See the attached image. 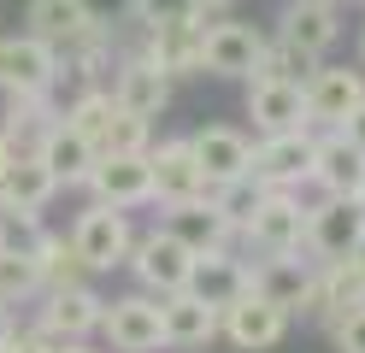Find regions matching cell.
I'll list each match as a JSON object with an SVG mask.
<instances>
[{"mask_svg":"<svg viewBox=\"0 0 365 353\" xmlns=\"http://www.w3.org/2000/svg\"><path fill=\"white\" fill-rule=\"evenodd\" d=\"M265 41L254 24H212L207 18V47H200V59H207L212 77H254L259 59H265Z\"/></svg>","mask_w":365,"mask_h":353,"instance_id":"20","label":"cell"},{"mask_svg":"<svg viewBox=\"0 0 365 353\" xmlns=\"http://www.w3.org/2000/svg\"><path fill=\"white\" fill-rule=\"evenodd\" d=\"M0 353H6V336H0Z\"/></svg>","mask_w":365,"mask_h":353,"instance_id":"43","label":"cell"},{"mask_svg":"<svg viewBox=\"0 0 365 353\" xmlns=\"http://www.w3.org/2000/svg\"><path fill=\"white\" fill-rule=\"evenodd\" d=\"M341 135H348V141H359V148H365V101L348 112V124H341Z\"/></svg>","mask_w":365,"mask_h":353,"instance_id":"37","label":"cell"},{"mask_svg":"<svg viewBox=\"0 0 365 353\" xmlns=\"http://www.w3.org/2000/svg\"><path fill=\"white\" fill-rule=\"evenodd\" d=\"M101 336L112 342V353H159L165 347V324H159V300L153 295H118L101 312Z\"/></svg>","mask_w":365,"mask_h":353,"instance_id":"8","label":"cell"},{"mask_svg":"<svg viewBox=\"0 0 365 353\" xmlns=\"http://www.w3.org/2000/svg\"><path fill=\"white\" fill-rule=\"evenodd\" d=\"M124 265H130V277H135V289H142V295L165 300V295H177V289H189L195 253L182 247L165 224H159V230H148V235H135V247H130Z\"/></svg>","mask_w":365,"mask_h":353,"instance_id":"2","label":"cell"},{"mask_svg":"<svg viewBox=\"0 0 365 353\" xmlns=\"http://www.w3.org/2000/svg\"><path fill=\"white\" fill-rule=\"evenodd\" d=\"M165 230H171L189 253H218V247L236 242V224L218 212L212 188H207V195H195V200H171V206H165Z\"/></svg>","mask_w":365,"mask_h":353,"instance_id":"16","label":"cell"},{"mask_svg":"<svg viewBox=\"0 0 365 353\" xmlns=\"http://www.w3.org/2000/svg\"><path fill=\"white\" fill-rule=\"evenodd\" d=\"M354 306H365V277H359L354 259H330V265H318V277H312V300H307L301 318L330 329L341 312H354Z\"/></svg>","mask_w":365,"mask_h":353,"instance_id":"23","label":"cell"},{"mask_svg":"<svg viewBox=\"0 0 365 353\" xmlns=\"http://www.w3.org/2000/svg\"><path fill=\"white\" fill-rule=\"evenodd\" d=\"M36 159L48 165V171L59 177V188H77V183H88V171H95V159H101V148L88 141L83 130H71L59 118V124L41 135V148H36Z\"/></svg>","mask_w":365,"mask_h":353,"instance_id":"25","label":"cell"},{"mask_svg":"<svg viewBox=\"0 0 365 353\" xmlns=\"http://www.w3.org/2000/svg\"><path fill=\"white\" fill-rule=\"evenodd\" d=\"M53 353H95V347H88V342H59Z\"/></svg>","mask_w":365,"mask_h":353,"instance_id":"39","label":"cell"},{"mask_svg":"<svg viewBox=\"0 0 365 353\" xmlns=\"http://www.w3.org/2000/svg\"><path fill=\"white\" fill-rule=\"evenodd\" d=\"M189 148H195V165H200V177H207V188L236 183V177H247V165H254V141H247L242 130H230V124L195 130Z\"/></svg>","mask_w":365,"mask_h":353,"instance_id":"21","label":"cell"},{"mask_svg":"<svg viewBox=\"0 0 365 353\" xmlns=\"http://www.w3.org/2000/svg\"><path fill=\"white\" fill-rule=\"evenodd\" d=\"M365 235V206L359 200H341V195H318L307 206V242L301 253L312 265H330V259H348Z\"/></svg>","mask_w":365,"mask_h":353,"instance_id":"3","label":"cell"},{"mask_svg":"<svg viewBox=\"0 0 365 353\" xmlns=\"http://www.w3.org/2000/svg\"><path fill=\"white\" fill-rule=\"evenodd\" d=\"M41 247H48V224H41V212H18V206H0V253L36 259Z\"/></svg>","mask_w":365,"mask_h":353,"instance_id":"30","label":"cell"},{"mask_svg":"<svg viewBox=\"0 0 365 353\" xmlns=\"http://www.w3.org/2000/svg\"><path fill=\"white\" fill-rule=\"evenodd\" d=\"M283 41L294 47H307L312 59H324L336 36H341V24H336V0H294V6H283Z\"/></svg>","mask_w":365,"mask_h":353,"instance_id":"27","label":"cell"},{"mask_svg":"<svg viewBox=\"0 0 365 353\" xmlns=\"http://www.w3.org/2000/svg\"><path fill=\"white\" fill-rule=\"evenodd\" d=\"M247 177L259 188H307L312 183V130H283V135H259L254 141V165Z\"/></svg>","mask_w":365,"mask_h":353,"instance_id":"6","label":"cell"},{"mask_svg":"<svg viewBox=\"0 0 365 353\" xmlns=\"http://www.w3.org/2000/svg\"><path fill=\"white\" fill-rule=\"evenodd\" d=\"M289 312H283V306H271L265 295H254V289H247L236 306H224V324H218V336L224 342H230L236 353H271V347H277L283 336H289Z\"/></svg>","mask_w":365,"mask_h":353,"instance_id":"10","label":"cell"},{"mask_svg":"<svg viewBox=\"0 0 365 353\" xmlns=\"http://www.w3.org/2000/svg\"><path fill=\"white\" fill-rule=\"evenodd\" d=\"M59 195V177L41 165L36 153H12V165L0 171V206H18V212H41Z\"/></svg>","mask_w":365,"mask_h":353,"instance_id":"28","label":"cell"},{"mask_svg":"<svg viewBox=\"0 0 365 353\" xmlns=\"http://www.w3.org/2000/svg\"><path fill=\"white\" fill-rule=\"evenodd\" d=\"M348 259H354V265H359V277H365V235H359V247H354Z\"/></svg>","mask_w":365,"mask_h":353,"instance_id":"40","label":"cell"},{"mask_svg":"<svg viewBox=\"0 0 365 353\" xmlns=\"http://www.w3.org/2000/svg\"><path fill=\"white\" fill-rule=\"evenodd\" d=\"M159 324H165V347H171V353H195V347L218 342L224 312H218V306H207L195 289H177V295L159 300Z\"/></svg>","mask_w":365,"mask_h":353,"instance_id":"19","label":"cell"},{"mask_svg":"<svg viewBox=\"0 0 365 353\" xmlns=\"http://www.w3.org/2000/svg\"><path fill=\"white\" fill-rule=\"evenodd\" d=\"M124 18L135 30H153V24H171V18H195L189 0H124Z\"/></svg>","mask_w":365,"mask_h":353,"instance_id":"35","label":"cell"},{"mask_svg":"<svg viewBox=\"0 0 365 353\" xmlns=\"http://www.w3.org/2000/svg\"><path fill=\"white\" fill-rule=\"evenodd\" d=\"M153 135H148V118H130V112H112V124L101 135V153H148Z\"/></svg>","mask_w":365,"mask_h":353,"instance_id":"34","label":"cell"},{"mask_svg":"<svg viewBox=\"0 0 365 353\" xmlns=\"http://www.w3.org/2000/svg\"><path fill=\"white\" fill-rule=\"evenodd\" d=\"M36 271H41V289H71V282H88V265L77 259V247H71V235H48V247L36 253Z\"/></svg>","mask_w":365,"mask_h":353,"instance_id":"31","label":"cell"},{"mask_svg":"<svg viewBox=\"0 0 365 353\" xmlns=\"http://www.w3.org/2000/svg\"><path fill=\"white\" fill-rule=\"evenodd\" d=\"M59 83V53L48 41L24 36H0V94H48Z\"/></svg>","mask_w":365,"mask_h":353,"instance_id":"11","label":"cell"},{"mask_svg":"<svg viewBox=\"0 0 365 353\" xmlns=\"http://www.w3.org/2000/svg\"><path fill=\"white\" fill-rule=\"evenodd\" d=\"M59 112L65 106L53 101V88L48 94H6V124H0V135H6L12 153H36L41 135L59 124Z\"/></svg>","mask_w":365,"mask_h":353,"instance_id":"26","label":"cell"},{"mask_svg":"<svg viewBox=\"0 0 365 353\" xmlns=\"http://www.w3.org/2000/svg\"><path fill=\"white\" fill-rule=\"evenodd\" d=\"M312 188L318 195L359 200V188H365V148L348 141L341 130H318L312 135Z\"/></svg>","mask_w":365,"mask_h":353,"instance_id":"13","label":"cell"},{"mask_svg":"<svg viewBox=\"0 0 365 353\" xmlns=\"http://www.w3.org/2000/svg\"><path fill=\"white\" fill-rule=\"evenodd\" d=\"M6 165H12V148H6V135H0V171H6Z\"/></svg>","mask_w":365,"mask_h":353,"instance_id":"42","label":"cell"},{"mask_svg":"<svg viewBox=\"0 0 365 353\" xmlns=\"http://www.w3.org/2000/svg\"><path fill=\"white\" fill-rule=\"evenodd\" d=\"M312 277H318V265H312L307 253H259L254 259V295H265L271 306H283L289 318L307 312Z\"/></svg>","mask_w":365,"mask_h":353,"instance_id":"15","label":"cell"},{"mask_svg":"<svg viewBox=\"0 0 365 353\" xmlns=\"http://www.w3.org/2000/svg\"><path fill=\"white\" fill-rule=\"evenodd\" d=\"M359 59H365V41H359Z\"/></svg>","mask_w":365,"mask_h":353,"instance_id":"45","label":"cell"},{"mask_svg":"<svg viewBox=\"0 0 365 353\" xmlns=\"http://www.w3.org/2000/svg\"><path fill=\"white\" fill-rule=\"evenodd\" d=\"M242 242L254 253H301L307 242V206L289 188H265V200L254 206V218L242 224Z\"/></svg>","mask_w":365,"mask_h":353,"instance_id":"5","label":"cell"},{"mask_svg":"<svg viewBox=\"0 0 365 353\" xmlns=\"http://www.w3.org/2000/svg\"><path fill=\"white\" fill-rule=\"evenodd\" d=\"M112 101H118V112L148 118V124H153V118L165 112V101H171V77L148 53H124L118 71H112Z\"/></svg>","mask_w":365,"mask_h":353,"instance_id":"17","label":"cell"},{"mask_svg":"<svg viewBox=\"0 0 365 353\" xmlns=\"http://www.w3.org/2000/svg\"><path fill=\"white\" fill-rule=\"evenodd\" d=\"M247 118H254V130H259V135L307 130V83L254 77V83H247Z\"/></svg>","mask_w":365,"mask_h":353,"instance_id":"18","label":"cell"},{"mask_svg":"<svg viewBox=\"0 0 365 353\" xmlns=\"http://www.w3.org/2000/svg\"><path fill=\"white\" fill-rule=\"evenodd\" d=\"M112 112H118L112 88H83V94H71V101H65V112H59V118H65L71 130H83V135L101 148V135H106V124H112Z\"/></svg>","mask_w":365,"mask_h":353,"instance_id":"29","label":"cell"},{"mask_svg":"<svg viewBox=\"0 0 365 353\" xmlns=\"http://www.w3.org/2000/svg\"><path fill=\"white\" fill-rule=\"evenodd\" d=\"M12 324H18V318H12V306H0V336H6Z\"/></svg>","mask_w":365,"mask_h":353,"instance_id":"41","label":"cell"},{"mask_svg":"<svg viewBox=\"0 0 365 353\" xmlns=\"http://www.w3.org/2000/svg\"><path fill=\"white\" fill-rule=\"evenodd\" d=\"M212 200H218V212H224V218L236 224V235H242V224L254 218V206L265 200V188H259L254 177H236V183H218V188H212Z\"/></svg>","mask_w":365,"mask_h":353,"instance_id":"33","label":"cell"},{"mask_svg":"<svg viewBox=\"0 0 365 353\" xmlns=\"http://www.w3.org/2000/svg\"><path fill=\"white\" fill-rule=\"evenodd\" d=\"M148 165H153V200H159V206L207 195V177H200V165H195L189 135H177V141H159V148H148Z\"/></svg>","mask_w":365,"mask_h":353,"instance_id":"24","label":"cell"},{"mask_svg":"<svg viewBox=\"0 0 365 353\" xmlns=\"http://www.w3.org/2000/svg\"><path fill=\"white\" fill-rule=\"evenodd\" d=\"M359 206H365V188H359Z\"/></svg>","mask_w":365,"mask_h":353,"instance_id":"44","label":"cell"},{"mask_svg":"<svg viewBox=\"0 0 365 353\" xmlns=\"http://www.w3.org/2000/svg\"><path fill=\"white\" fill-rule=\"evenodd\" d=\"M71 247H77V259L88 265V277L95 271H118L124 259H130V247H135V230H130V212H118V206H88L83 218L71 224Z\"/></svg>","mask_w":365,"mask_h":353,"instance_id":"4","label":"cell"},{"mask_svg":"<svg viewBox=\"0 0 365 353\" xmlns=\"http://www.w3.org/2000/svg\"><path fill=\"white\" fill-rule=\"evenodd\" d=\"M230 6H236V0H189L195 18H218V12H230Z\"/></svg>","mask_w":365,"mask_h":353,"instance_id":"38","label":"cell"},{"mask_svg":"<svg viewBox=\"0 0 365 353\" xmlns=\"http://www.w3.org/2000/svg\"><path fill=\"white\" fill-rule=\"evenodd\" d=\"M359 101H365V71L318 65L307 77V130H341Z\"/></svg>","mask_w":365,"mask_h":353,"instance_id":"12","label":"cell"},{"mask_svg":"<svg viewBox=\"0 0 365 353\" xmlns=\"http://www.w3.org/2000/svg\"><path fill=\"white\" fill-rule=\"evenodd\" d=\"M330 342H336V353H365V306H354V312H341L330 324Z\"/></svg>","mask_w":365,"mask_h":353,"instance_id":"36","label":"cell"},{"mask_svg":"<svg viewBox=\"0 0 365 353\" xmlns=\"http://www.w3.org/2000/svg\"><path fill=\"white\" fill-rule=\"evenodd\" d=\"M189 289L207 300V306H236L247 289H254V265H247L242 253L218 247V253H195V271H189Z\"/></svg>","mask_w":365,"mask_h":353,"instance_id":"22","label":"cell"},{"mask_svg":"<svg viewBox=\"0 0 365 353\" xmlns=\"http://www.w3.org/2000/svg\"><path fill=\"white\" fill-rule=\"evenodd\" d=\"M101 312H106V300L88 282H71V289H41V306L30 324L53 342H88L101 329Z\"/></svg>","mask_w":365,"mask_h":353,"instance_id":"7","label":"cell"},{"mask_svg":"<svg viewBox=\"0 0 365 353\" xmlns=\"http://www.w3.org/2000/svg\"><path fill=\"white\" fill-rule=\"evenodd\" d=\"M200 47H207V18H171V24H153L142 36V53L165 71V77H200L207 59H200Z\"/></svg>","mask_w":365,"mask_h":353,"instance_id":"14","label":"cell"},{"mask_svg":"<svg viewBox=\"0 0 365 353\" xmlns=\"http://www.w3.org/2000/svg\"><path fill=\"white\" fill-rule=\"evenodd\" d=\"M41 295V271H36V259H18V253H0V306H30Z\"/></svg>","mask_w":365,"mask_h":353,"instance_id":"32","label":"cell"},{"mask_svg":"<svg viewBox=\"0 0 365 353\" xmlns=\"http://www.w3.org/2000/svg\"><path fill=\"white\" fill-rule=\"evenodd\" d=\"M24 24L36 41H48L53 53H77V47H95V41H112V24L88 6V0H30L24 6Z\"/></svg>","mask_w":365,"mask_h":353,"instance_id":"1","label":"cell"},{"mask_svg":"<svg viewBox=\"0 0 365 353\" xmlns=\"http://www.w3.org/2000/svg\"><path fill=\"white\" fill-rule=\"evenodd\" d=\"M83 188L101 206H118V212L153 206V165H148V153H101Z\"/></svg>","mask_w":365,"mask_h":353,"instance_id":"9","label":"cell"}]
</instances>
